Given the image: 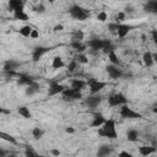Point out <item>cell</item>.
I'll return each instance as SVG.
<instances>
[{
	"instance_id": "6da1fadb",
	"label": "cell",
	"mask_w": 157,
	"mask_h": 157,
	"mask_svg": "<svg viewBox=\"0 0 157 157\" xmlns=\"http://www.w3.org/2000/svg\"><path fill=\"white\" fill-rule=\"evenodd\" d=\"M98 135L102 137H107V139H117L118 137V131H117V123L114 119L109 118L105 119V121L103 123V125L101 128H98Z\"/></svg>"
},
{
	"instance_id": "7a4b0ae2",
	"label": "cell",
	"mask_w": 157,
	"mask_h": 157,
	"mask_svg": "<svg viewBox=\"0 0 157 157\" xmlns=\"http://www.w3.org/2000/svg\"><path fill=\"white\" fill-rule=\"evenodd\" d=\"M69 13L74 20H77V21H85L90 16V12L80 5H72L69 9Z\"/></svg>"
},
{
	"instance_id": "3957f363",
	"label": "cell",
	"mask_w": 157,
	"mask_h": 157,
	"mask_svg": "<svg viewBox=\"0 0 157 157\" xmlns=\"http://www.w3.org/2000/svg\"><path fill=\"white\" fill-rule=\"evenodd\" d=\"M86 85H87V87H88L91 94H98V93L107 86V82L92 77V78H88V80L86 81Z\"/></svg>"
},
{
	"instance_id": "277c9868",
	"label": "cell",
	"mask_w": 157,
	"mask_h": 157,
	"mask_svg": "<svg viewBox=\"0 0 157 157\" xmlns=\"http://www.w3.org/2000/svg\"><path fill=\"white\" fill-rule=\"evenodd\" d=\"M124 104H128V98L120 93V92H117V93H113L108 97V105L114 108V107H121Z\"/></svg>"
},
{
	"instance_id": "5b68a950",
	"label": "cell",
	"mask_w": 157,
	"mask_h": 157,
	"mask_svg": "<svg viewBox=\"0 0 157 157\" xmlns=\"http://www.w3.org/2000/svg\"><path fill=\"white\" fill-rule=\"evenodd\" d=\"M119 114L124 119H140V118H142V115L140 113H137L136 110H134L132 108H130L128 104H124V105L120 107Z\"/></svg>"
},
{
	"instance_id": "8992f818",
	"label": "cell",
	"mask_w": 157,
	"mask_h": 157,
	"mask_svg": "<svg viewBox=\"0 0 157 157\" xmlns=\"http://www.w3.org/2000/svg\"><path fill=\"white\" fill-rule=\"evenodd\" d=\"M109 39H102V38H92L87 40L86 45L92 50V52H99L104 48V45L108 43Z\"/></svg>"
},
{
	"instance_id": "52a82bcc",
	"label": "cell",
	"mask_w": 157,
	"mask_h": 157,
	"mask_svg": "<svg viewBox=\"0 0 157 157\" xmlns=\"http://www.w3.org/2000/svg\"><path fill=\"white\" fill-rule=\"evenodd\" d=\"M61 96L64 99H69V101H77V99H81L82 98V92L81 91H77V90H74V88H69V87H65V90L61 92Z\"/></svg>"
},
{
	"instance_id": "ba28073f",
	"label": "cell",
	"mask_w": 157,
	"mask_h": 157,
	"mask_svg": "<svg viewBox=\"0 0 157 157\" xmlns=\"http://www.w3.org/2000/svg\"><path fill=\"white\" fill-rule=\"evenodd\" d=\"M65 90V86L59 83L55 80L49 81V86H48V94L49 96H56V94H61V92Z\"/></svg>"
},
{
	"instance_id": "9c48e42d",
	"label": "cell",
	"mask_w": 157,
	"mask_h": 157,
	"mask_svg": "<svg viewBox=\"0 0 157 157\" xmlns=\"http://www.w3.org/2000/svg\"><path fill=\"white\" fill-rule=\"evenodd\" d=\"M105 71L108 74V76L113 80H117V78H120L123 76V70L120 69V66H115V65H107L105 66Z\"/></svg>"
},
{
	"instance_id": "30bf717a",
	"label": "cell",
	"mask_w": 157,
	"mask_h": 157,
	"mask_svg": "<svg viewBox=\"0 0 157 157\" xmlns=\"http://www.w3.org/2000/svg\"><path fill=\"white\" fill-rule=\"evenodd\" d=\"M102 99H103V98H102L101 94H91V96H88V97L85 99V104L87 105V108L94 109V108H97V107L101 104Z\"/></svg>"
},
{
	"instance_id": "8fae6325",
	"label": "cell",
	"mask_w": 157,
	"mask_h": 157,
	"mask_svg": "<svg viewBox=\"0 0 157 157\" xmlns=\"http://www.w3.org/2000/svg\"><path fill=\"white\" fill-rule=\"evenodd\" d=\"M50 49L48 47H43V45H39V47H36L32 52V60L33 61H38L43 55H45Z\"/></svg>"
},
{
	"instance_id": "7c38bea8",
	"label": "cell",
	"mask_w": 157,
	"mask_h": 157,
	"mask_svg": "<svg viewBox=\"0 0 157 157\" xmlns=\"http://www.w3.org/2000/svg\"><path fill=\"white\" fill-rule=\"evenodd\" d=\"M131 28L132 27L130 25H128V23H119L118 25V29H117V36L120 39H123V38H125L129 34V32L131 31Z\"/></svg>"
},
{
	"instance_id": "4fadbf2b",
	"label": "cell",
	"mask_w": 157,
	"mask_h": 157,
	"mask_svg": "<svg viewBox=\"0 0 157 157\" xmlns=\"http://www.w3.org/2000/svg\"><path fill=\"white\" fill-rule=\"evenodd\" d=\"M104 121H105L104 115H103L102 113L97 112V113H94V114H93V117H92L91 126H92V128H101V126L103 125V123H104Z\"/></svg>"
},
{
	"instance_id": "5bb4252c",
	"label": "cell",
	"mask_w": 157,
	"mask_h": 157,
	"mask_svg": "<svg viewBox=\"0 0 157 157\" xmlns=\"http://www.w3.org/2000/svg\"><path fill=\"white\" fill-rule=\"evenodd\" d=\"M137 150H139V153L142 157H150L151 155H153L156 152V147L155 146H150V145H142Z\"/></svg>"
},
{
	"instance_id": "9a60e30c",
	"label": "cell",
	"mask_w": 157,
	"mask_h": 157,
	"mask_svg": "<svg viewBox=\"0 0 157 157\" xmlns=\"http://www.w3.org/2000/svg\"><path fill=\"white\" fill-rule=\"evenodd\" d=\"M156 61V55L152 54L151 52H145L144 55H142V63L145 66L147 67H151Z\"/></svg>"
},
{
	"instance_id": "2e32d148",
	"label": "cell",
	"mask_w": 157,
	"mask_h": 157,
	"mask_svg": "<svg viewBox=\"0 0 157 157\" xmlns=\"http://www.w3.org/2000/svg\"><path fill=\"white\" fill-rule=\"evenodd\" d=\"M18 66H20V61L13 60V59H10V60H7V61L5 63L4 69H5V71H7V72L12 74L16 69H18Z\"/></svg>"
},
{
	"instance_id": "e0dca14e",
	"label": "cell",
	"mask_w": 157,
	"mask_h": 157,
	"mask_svg": "<svg viewBox=\"0 0 157 157\" xmlns=\"http://www.w3.org/2000/svg\"><path fill=\"white\" fill-rule=\"evenodd\" d=\"M113 152V148L108 145H102L97 150V157H108Z\"/></svg>"
},
{
	"instance_id": "ac0fdd59",
	"label": "cell",
	"mask_w": 157,
	"mask_h": 157,
	"mask_svg": "<svg viewBox=\"0 0 157 157\" xmlns=\"http://www.w3.org/2000/svg\"><path fill=\"white\" fill-rule=\"evenodd\" d=\"M71 48L74 49V50H76L77 52V54H81V53H83L85 50H86V48H87V45H86V43H83V42H80V40H71Z\"/></svg>"
},
{
	"instance_id": "d6986e66",
	"label": "cell",
	"mask_w": 157,
	"mask_h": 157,
	"mask_svg": "<svg viewBox=\"0 0 157 157\" xmlns=\"http://www.w3.org/2000/svg\"><path fill=\"white\" fill-rule=\"evenodd\" d=\"M13 17H15L16 20H18V21H27V20L29 18L28 15H27V12L23 10V7L15 10V11H13Z\"/></svg>"
},
{
	"instance_id": "ffe728a7",
	"label": "cell",
	"mask_w": 157,
	"mask_h": 157,
	"mask_svg": "<svg viewBox=\"0 0 157 157\" xmlns=\"http://www.w3.org/2000/svg\"><path fill=\"white\" fill-rule=\"evenodd\" d=\"M86 81L81 80V78H74L71 81V88L74 90H77V91H82L85 87H86Z\"/></svg>"
},
{
	"instance_id": "44dd1931",
	"label": "cell",
	"mask_w": 157,
	"mask_h": 157,
	"mask_svg": "<svg viewBox=\"0 0 157 157\" xmlns=\"http://www.w3.org/2000/svg\"><path fill=\"white\" fill-rule=\"evenodd\" d=\"M17 113L25 119H31L32 118V113H31V110L27 105H20L17 108Z\"/></svg>"
},
{
	"instance_id": "7402d4cb",
	"label": "cell",
	"mask_w": 157,
	"mask_h": 157,
	"mask_svg": "<svg viewBox=\"0 0 157 157\" xmlns=\"http://www.w3.org/2000/svg\"><path fill=\"white\" fill-rule=\"evenodd\" d=\"M64 66H65V63H64V59H63L61 56L56 55V56L53 58V60H52V67H53V69L59 70V69H61V67H64Z\"/></svg>"
},
{
	"instance_id": "603a6c76",
	"label": "cell",
	"mask_w": 157,
	"mask_h": 157,
	"mask_svg": "<svg viewBox=\"0 0 157 157\" xmlns=\"http://www.w3.org/2000/svg\"><path fill=\"white\" fill-rule=\"evenodd\" d=\"M36 81L31 77V76H28V75H20V78H18V85H22V86H31V85H33Z\"/></svg>"
},
{
	"instance_id": "cb8c5ba5",
	"label": "cell",
	"mask_w": 157,
	"mask_h": 157,
	"mask_svg": "<svg viewBox=\"0 0 157 157\" xmlns=\"http://www.w3.org/2000/svg\"><path fill=\"white\" fill-rule=\"evenodd\" d=\"M38 91H39V85H38L37 82H34L33 85L27 86V87L25 88V93H26V96H29V97H32V96L37 94V93H38Z\"/></svg>"
},
{
	"instance_id": "d4e9b609",
	"label": "cell",
	"mask_w": 157,
	"mask_h": 157,
	"mask_svg": "<svg viewBox=\"0 0 157 157\" xmlns=\"http://www.w3.org/2000/svg\"><path fill=\"white\" fill-rule=\"evenodd\" d=\"M139 131L136 129H129L126 131V140L130 142H136L139 140Z\"/></svg>"
},
{
	"instance_id": "484cf974",
	"label": "cell",
	"mask_w": 157,
	"mask_h": 157,
	"mask_svg": "<svg viewBox=\"0 0 157 157\" xmlns=\"http://www.w3.org/2000/svg\"><path fill=\"white\" fill-rule=\"evenodd\" d=\"M23 5H25V2L22 0H10L9 1V11L13 12L15 10L23 7Z\"/></svg>"
},
{
	"instance_id": "4316f807",
	"label": "cell",
	"mask_w": 157,
	"mask_h": 157,
	"mask_svg": "<svg viewBox=\"0 0 157 157\" xmlns=\"http://www.w3.org/2000/svg\"><path fill=\"white\" fill-rule=\"evenodd\" d=\"M108 60L110 63V65H115V66H120L121 61H120V58L118 56V54L115 52H112L108 54Z\"/></svg>"
},
{
	"instance_id": "83f0119b",
	"label": "cell",
	"mask_w": 157,
	"mask_h": 157,
	"mask_svg": "<svg viewBox=\"0 0 157 157\" xmlns=\"http://www.w3.org/2000/svg\"><path fill=\"white\" fill-rule=\"evenodd\" d=\"M145 10L148 12H157V1L156 0H150L145 4Z\"/></svg>"
},
{
	"instance_id": "f1b7e54d",
	"label": "cell",
	"mask_w": 157,
	"mask_h": 157,
	"mask_svg": "<svg viewBox=\"0 0 157 157\" xmlns=\"http://www.w3.org/2000/svg\"><path fill=\"white\" fill-rule=\"evenodd\" d=\"M31 134H32V136L34 137V139H40L43 135H44V130L42 129V128H39V126H33L32 128V130H31Z\"/></svg>"
},
{
	"instance_id": "f546056e",
	"label": "cell",
	"mask_w": 157,
	"mask_h": 157,
	"mask_svg": "<svg viewBox=\"0 0 157 157\" xmlns=\"http://www.w3.org/2000/svg\"><path fill=\"white\" fill-rule=\"evenodd\" d=\"M0 139L4 140V141H6V142H10V144H17L16 139L12 135H10L7 132H4V131H0Z\"/></svg>"
},
{
	"instance_id": "4dcf8cb0",
	"label": "cell",
	"mask_w": 157,
	"mask_h": 157,
	"mask_svg": "<svg viewBox=\"0 0 157 157\" xmlns=\"http://www.w3.org/2000/svg\"><path fill=\"white\" fill-rule=\"evenodd\" d=\"M31 32H32V27H31L29 25H25V26H22V27L18 29V33H20L22 37H25V38L29 37Z\"/></svg>"
},
{
	"instance_id": "1f68e13d",
	"label": "cell",
	"mask_w": 157,
	"mask_h": 157,
	"mask_svg": "<svg viewBox=\"0 0 157 157\" xmlns=\"http://www.w3.org/2000/svg\"><path fill=\"white\" fill-rule=\"evenodd\" d=\"M25 157H47V156H43L40 153H38L36 150H33L32 147H27L25 150Z\"/></svg>"
},
{
	"instance_id": "d6a6232c",
	"label": "cell",
	"mask_w": 157,
	"mask_h": 157,
	"mask_svg": "<svg viewBox=\"0 0 157 157\" xmlns=\"http://www.w3.org/2000/svg\"><path fill=\"white\" fill-rule=\"evenodd\" d=\"M102 52H103L104 54H107V55H108L109 53H112V52H115V45L113 44V42H112L110 39H109L108 43L104 45V48L102 49Z\"/></svg>"
},
{
	"instance_id": "836d02e7",
	"label": "cell",
	"mask_w": 157,
	"mask_h": 157,
	"mask_svg": "<svg viewBox=\"0 0 157 157\" xmlns=\"http://www.w3.org/2000/svg\"><path fill=\"white\" fill-rule=\"evenodd\" d=\"M75 60H76L78 64H88V61H90L88 56H87L86 54H83V53L77 54V55L75 56Z\"/></svg>"
},
{
	"instance_id": "e575fe53",
	"label": "cell",
	"mask_w": 157,
	"mask_h": 157,
	"mask_svg": "<svg viewBox=\"0 0 157 157\" xmlns=\"http://www.w3.org/2000/svg\"><path fill=\"white\" fill-rule=\"evenodd\" d=\"M83 37H85V33H83L81 29H76V31L72 33V40H80V42H82Z\"/></svg>"
},
{
	"instance_id": "d590c367",
	"label": "cell",
	"mask_w": 157,
	"mask_h": 157,
	"mask_svg": "<svg viewBox=\"0 0 157 157\" xmlns=\"http://www.w3.org/2000/svg\"><path fill=\"white\" fill-rule=\"evenodd\" d=\"M125 18H126L125 11H118V13L115 15V22L117 23H123V21H125Z\"/></svg>"
},
{
	"instance_id": "8d00e7d4",
	"label": "cell",
	"mask_w": 157,
	"mask_h": 157,
	"mask_svg": "<svg viewBox=\"0 0 157 157\" xmlns=\"http://www.w3.org/2000/svg\"><path fill=\"white\" fill-rule=\"evenodd\" d=\"M96 18H97V21L98 22H105L107 20H108V13L105 12V11H99L98 13H97V16H96Z\"/></svg>"
},
{
	"instance_id": "74e56055",
	"label": "cell",
	"mask_w": 157,
	"mask_h": 157,
	"mask_svg": "<svg viewBox=\"0 0 157 157\" xmlns=\"http://www.w3.org/2000/svg\"><path fill=\"white\" fill-rule=\"evenodd\" d=\"M77 66H78V63H77L75 59H72V60L67 64V71H69V72H74V71H76Z\"/></svg>"
},
{
	"instance_id": "f35d334b",
	"label": "cell",
	"mask_w": 157,
	"mask_h": 157,
	"mask_svg": "<svg viewBox=\"0 0 157 157\" xmlns=\"http://www.w3.org/2000/svg\"><path fill=\"white\" fill-rule=\"evenodd\" d=\"M33 11L37 12V13H43V12L45 11V6L40 2V4H38V5H36V6L33 7Z\"/></svg>"
},
{
	"instance_id": "ab89813d",
	"label": "cell",
	"mask_w": 157,
	"mask_h": 157,
	"mask_svg": "<svg viewBox=\"0 0 157 157\" xmlns=\"http://www.w3.org/2000/svg\"><path fill=\"white\" fill-rule=\"evenodd\" d=\"M118 25H119V23H117V22H110V23H108V29H109L110 32H113V33H117Z\"/></svg>"
},
{
	"instance_id": "60d3db41",
	"label": "cell",
	"mask_w": 157,
	"mask_h": 157,
	"mask_svg": "<svg viewBox=\"0 0 157 157\" xmlns=\"http://www.w3.org/2000/svg\"><path fill=\"white\" fill-rule=\"evenodd\" d=\"M117 157H134V155L132 153H130V152H128L126 150H121L119 153H118V156Z\"/></svg>"
},
{
	"instance_id": "b9f144b4",
	"label": "cell",
	"mask_w": 157,
	"mask_h": 157,
	"mask_svg": "<svg viewBox=\"0 0 157 157\" xmlns=\"http://www.w3.org/2000/svg\"><path fill=\"white\" fill-rule=\"evenodd\" d=\"M38 37H39V31L36 29V28H32V32H31V34H29V38H32V39H37Z\"/></svg>"
},
{
	"instance_id": "7bdbcfd3",
	"label": "cell",
	"mask_w": 157,
	"mask_h": 157,
	"mask_svg": "<svg viewBox=\"0 0 157 157\" xmlns=\"http://www.w3.org/2000/svg\"><path fill=\"white\" fill-rule=\"evenodd\" d=\"M60 153H61V152H60L59 148H52V150H50V155H52L53 157H59Z\"/></svg>"
},
{
	"instance_id": "ee69618b",
	"label": "cell",
	"mask_w": 157,
	"mask_h": 157,
	"mask_svg": "<svg viewBox=\"0 0 157 157\" xmlns=\"http://www.w3.org/2000/svg\"><path fill=\"white\" fill-rule=\"evenodd\" d=\"M53 29H54V32H61V31L64 29V25L58 23V25H55V26L53 27Z\"/></svg>"
},
{
	"instance_id": "f6af8a7d",
	"label": "cell",
	"mask_w": 157,
	"mask_h": 157,
	"mask_svg": "<svg viewBox=\"0 0 157 157\" xmlns=\"http://www.w3.org/2000/svg\"><path fill=\"white\" fill-rule=\"evenodd\" d=\"M9 155V151L5 150L4 147H0V157H6Z\"/></svg>"
},
{
	"instance_id": "bcb514c9",
	"label": "cell",
	"mask_w": 157,
	"mask_h": 157,
	"mask_svg": "<svg viewBox=\"0 0 157 157\" xmlns=\"http://www.w3.org/2000/svg\"><path fill=\"white\" fill-rule=\"evenodd\" d=\"M151 38L153 42H157V31L156 29H152L151 31Z\"/></svg>"
},
{
	"instance_id": "7dc6e473",
	"label": "cell",
	"mask_w": 157,
	"mask_h": 157,
	"mask_svg": "<svg viewBox=\"0 0 157 157\" xmlns=\"http://www.w3.org/2000/svg\"><path fill=\"white\" fill-rule=\"evenodd\" d=\"M65 132H67V134H74V132H75V129H74L72 126H67V128H65Z\"/></svg>"
},
{
	"instance_id": "c3c4849f",
	"label": "cell",
	"mask_w": 157,
	"mask_h": 157,
	"mask_svg": "<svg viewBox=\"0 0 157 157\" xmlns=\"http://www.w3.org/2000/svg\"><path fill=\"white\" fill-rule=\"evenodd\" d=\"M0 113H9V110H6V109H4V108L0 107Z\"/></svg>"
},
{
	"instance_id": "681fc988",
	"label": "cell",
	"mask_w": 157,
	"mask_h": 157,
	"mask_svg": "<svg viewBox=\"0 0 157 157\" xmlns=\"http://www.w3.org/2000/svg\"><path fill=\"white\" fill-rule=\"evenodd\" d=\"M6 157H17V156H16L15 153H9V155H7Z\"/></svg>"
}]
</instances>
